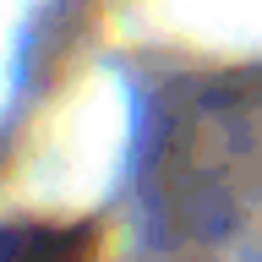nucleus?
Here are the masks:
<instances>
[{"label":"nucleus","instance_id":"obj_1","mask_svg":"<svg viewBox=\"0 0 262 262\" xmlns=\"http://www.w3.org/2000/svg\"><path fill=\"white\" fill-rule=\"evenodd\" d=\"M0 262H98L93 224H6Z\"/></svg>","mask_w":262,"mask_h":262}]
</instances>
